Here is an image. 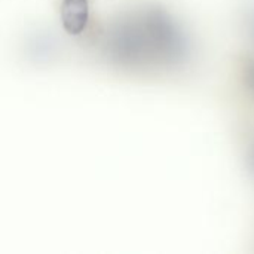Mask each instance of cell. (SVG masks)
Here are the masks:
<instances>
[{"mask_svg":"<svg viewBox=\"0 0 254 254\" xmlns=\"http://www.w3.org/2000/svg\"><path fill=\"white\" fill-rule=\"evenodd\" d=\"M244 77H246V83H247L249 89L254 94V61H250V63L246 65Z\"/></svg>","mask_w":254,"mask_h":254,"instance_id":"7a4b0ae2","label":"cell"},{"mask_svg":"<svg viewBox=\"0 0 254 254\" xmlns=\"http://www.w3.org/2000/svg\"><path fill=\"white\" fill-rule=\"evenodd\" d=\"M61 21L68 34L82 33L89 21L88 0H63Z\"/></svg>","mask_w":254,"mask_h":254,"instance_id":"6da1fadb","label":"cell"}]
</instances>
